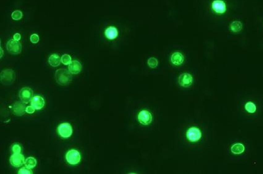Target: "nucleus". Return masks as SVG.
Masks as SVG:
<instances>
[{
	"mask_svg": "<svg viewBox=\"0 0 263 174\" xmlns=\"http://www.w3.org/2000/svg\"><path fill=\"white\" fill-rule=\"evenodd\" d=\"M55 79L59 85L67 86L71 82L72 76L67 70L64 68L59 69L55 73Z\"/></svg>",
	"mask_w": 263,
	"mask_h": 174,
	"instance_id": "obj_1",
	"label": "nucleus"
},
{
	"mask_svg": "<svg viewBox=\"0 0 263 174\" xmlns=\"http://www.w3.org/2000/svg\"><path fill=\"white\" fill-rule=\"evenodd\" d=\"M66 159L69 164L71 165H76L80 162L81 156L77 150H70L66 153Z\"/></svg>",
	"mask_w": 263,
	"mask_h": 174,
	"instance_id": "obj_2",
	"label": "nucleus"
},
{
	"mask_svg": "<svg viewBox=\"0 0 263 174\" xmlns=\"http://www.w3.org/2000/svg\"><path fill=\"white\" fill-rule=\"evenodd\" d=\"M59 135L64 139L70 137L72 134V127L69 123H62L57 127Z\"/></svg>",
	"mask_w": 263,
	"mask_h": 174,
	"instance_id": "obj_3",
	"label": "nucleus"
},
{
	"mask_svg": "<svg viewBox=\"0 0 263 174\" xmlns=\"http://www.w3.org/2000/svg\"><path fill=\"white\" fill-rule=\"evenodd\" d=\"M6 48L9 52L13 54H18L21 52V44L14 39H10L6 44Z\"/></svg>",
	"mask_w": 263,
	"mask_h": 174,
	"instance_id": "obj_4",
	"label": "nucleus"
},
{
	"mask_svg": "<svg viewBox=\"0 0 263 174\" xmlns=\"http://www.w3.org/2000/svg\"><path fill=\"white\" fill-rule=\"evenodd\" d=\"M187 137L190 142H198L201 138V132L198 128L192 127L187 131Z\"/></svg>",
	"mask_w": 263,
	"mask_h": 174,
	"instance_id": "obj_5",
	"label": "nucleus"
},
{
	"mask_svg": "<svg viewBox=\"0 0 263 174\" xmlns=\"http://www.w3.org/2000/svg\"><path fill=\"white\" fill-rule=\"evenodd\" d=\"M153 116L151 113L147 110H142L138 115V120L140 124L147 126L152 122Z\"/></svg>",
	"mask_w": 263,
	"mask_h": 174,
	"instance_id": "obj_6",
	"label": "nucleus"
},
{
	"mask_svg": "<svg viewBox=\"0 0 263 174\" xmlns=\"http://www.w3.org/2000/svg\"><path fill=\"white\" fill-rule=\"evenodd\" d=\"M33 94V91L30 88L23 87L19 92V97L22 102L27 104L32 100Z\"/></svg>",
	"mask_w": 263,
	"mask_h": 174,
	"instance_id": "obj_7",
	"label": "nucleus"
},
{
	"mask_svg": "<svg viewBox=\"0 0 263 174\" xmlns=\"http://www.w3.org/2000/svg\"><path fill=\"white\" fill-rule=\"evenodd\" d=\"M15 78L14 73L12 70L7 69L1 73V81L4 84L12 83Z\"/></svg>",
	"mask_w": 263,
	"mask_h": 174,
	"instance_id": "obj_8",
	"label": "nucleus"
},
{
	"mask_svg": "<svg viewBox=\"0 0 263 174\" xmlns=\"http://www.w3.org/2000/svg\"><path fill=\"white\" fill-rule=\"evenodd\" d=\"M10 163L14 167H20L25 163L24 156L20 153H14L10 157Z\"/></svg>",
	"mask_w": 263,
	"mask_h": 174,
	"instance_id": "obj_9",
	"label": "nucleus"
},
{
	"mask_svg": "<svg viewBox=\"0 0 263 174\" xmlns=\"http://www.w3.org/2000/svg\"><path fill=\"white\" fill-rule=\"evenodd\" d=\"M193 83V77L189 73H183L179 78V83L184 87H188Z\"/></svg>",
	"mask_w": 263,
	"mask_h": 174,
	"instance_id": "obj_10",
	"label": "nucleus"
},
{
	"mask_svg": "<svg viewBox=\"0 0 263 174\" xmlns=\"http://www.w3.org/2000/svg\"><path fill=\"white\" fill-rule=\"evenodd\" d=\"M213 9L218 14H223L226 11V4L223 0H214L212 2Z\"/></svg>",
	"mask_w": 263,
	"mask_h": 174,
	"instance_id": "obj_11",
	"label": "nucleus"
},
{
	"mask_svg": "<svg viewBox=\"0 0 263 174\" xmlns=\"http://www.w3.org/2000/svg\"><path fill=\"white\" fill-rule=\"evenodd\" d=\"M31 105L35 110H41L45 105L44 99L38 95L34 96L31 100Z\"/></svg>",
	"mask_w": 263,
	"mask_h": 174,
	"instance_id": "obj_12",
	"label": "nucleus"
},
{
	"mask_svg": "<svg viewBox=\"0 0 263 174\" xmlns=\"http://www.w3.org/2000/svg\"><path fill=\"white\" fill-rule=\"evenodd\" d=\"M68 69H69V71L71 74L77 75L81 71L82 65L78 61L74 60L69 65Z\"/></svg>",
	"mask_w": 263,
	"mask_h": 174,
	"instance_id": "obj_13",
	"label": "nucleus"
},
{
	"mask_svg": "<svg viewBox=\"0 0 263 174\" xmlns=\"http://www.w3.org/2000/svg\"><path fill=\"white\" fill-rule=\"evenodd\" d=\"M23 103L17 102L14 104L13 107V112L15 115L20 116L24 115L26 108L25 107V104Z\"/></svg>",
	"mask_w": 263,
	"mask_h": 174,
	"instance_id": "obj_14",
	"label": "nucleus"
},
{
	"mask_svg": "<svg viewBox=\"0 0 263 174\" xmlns=\"http://www.w3.org/2000/svg\"><path fill=\"white\" fill-rule=\"evenodd\" d=\"M171 62L174 65L179 66L181 65L184 60V57L183 54L179 52H176L171 55Z\"/></svg>",
	"mask_w": 263,
	"mask_h": 174,
	"instance_id": "obj_15",
	"label": "nucleus"
},
{
	"mask_svg": "<svg viewBox=\"0 0 263 174\" xmlns=\"http://www.w3.org/2000/svg\"><path fill=\"white\" fill-rule=\"evenodd\" d=\"M104 34H105L106 37L108 39L112 40V39H116L117 37L118 31H117V29L116 27L111 26L108 27L106 29V30L104 31Z\"/></svg>",
	"mask_w": 263,
	"mask_h": 174,
	"instance_id": "obj_16",
	"label": "nucleus"
},
{
	"mask_svg": "<svg viewBox=\"0 0 263 174\" xmlns=\"http://www.w3.org/2000/svg\"><path fill=\"white\" fill-rule=\"evenodd\" d=\"M61 58L57 54H52L48 59V62L53 67H56L59 66L61 63Z\"/></svg>",
	"mask_w": 263,
	"mask_h": 174,
	"instance_id": "obj_17",
	"label": "nucleus"
},
{
	"mask_svg": "<svg viewBox=\"0 0 263 174\" xmlns=\"http://www.w3.org/2000/svg\"><path fill=\"white\" fill-rule=\"evenodd\" d=\"M231 151L235 155L242 154L245 151V147L242 144H235L231 147Z\"/></svg>",
	"mask_w": 263,
	"mask_h": 174,
	"instance_id": "obj_18",
	"label": "nucleus"
},
{
	"mask_svg": "<svg viewBox=\"0 0 263 174\" xmlns=\"http://www.w3.org/2000/svg\"><path fill=\"white\" fill-rule=\"evenodd\" d=\"M230 28L233 32H239L242 29V23L238 20L234 21L231 24Z\"/></svg>",
	"mask_w": 263,
	"mask_h": 174,
	"instance_id": "obj_19",
	"label": "nucleus"
},
{
	"mask_svg": "<svg viewBox=\"0 0 263 174\" xmlns=\"http://www.w3.org/2000/svg\"><path fill=\"white\" fill-rule=\"evenodd\" d=\"M24 164L25 167L29 169H33L36 165V160L33 157H28L25 160Z\"/></svg>",
	"mask_w": 263,
	"mask_h": 174,
	"instance_id": "obj_20",
	"label": "nucleus"
},
{
	"mask_svg": "<svg viewBox=\"0 0 263 174\" xmlns=\"http://www.w3.org/2000/svg\"><path fill=\"white\" fill-rule=\"evenodd\" d=\"M245 108L246 109V110L250 113H253L256 111L257 110V107L256 105L253 103V102H248L246 103Z\"/></svg>",
	"mask_w": 263,
	"mask_h": 174,
	"instance_id": "obj_21",
	"label": "nucleus"
},
{
	"mask_svg": "<svg viewBox=\"0 0 263 174\" xmlns=\"http://www.w3.org/2000/svg\"><path fill=\"white\" fill-rule=\"evenodd\" d=\"M147 63L150 68H155L157 67V66L158 65V61L156 58L151 57L148 60Z\"/></svg>",
	"mask_w": 263,
	"mask_h": 174,
	"instance_id": "obj_22",
	"label": "nucleus"
},
{
	"mask_svg": "<svg viewBox=\"0 0 263 174\" xmlns=\"http://www.w3.org/2000/svg\"><path fill=\"white\" fill-rule=\"evenodd\" d=\"M22 15H23L22 12L20 10H14V11L12 13L11 17H12V18L13 20H20V19L22 18Z\"/></svg>",
	"mask_w": 263,
	"mask_h": 174,
	"instance_id": "obj_23",
	"label": "nucleus"
},
{
	"mask_svg": "<svg viewBox=\"0 0 263 174\" xmlns=\"http://www.w3.org/2000/svg\"><path fill=\"white\" fill-rule=\"evenodd\" d=\"M71 59V57L69 54H64L61 57V62L65 65H69L72 62Z\"/></svg>",
	"mask_w": 263,
	"mask_h": 174,
	"instance_id": "obj_24",
	"label": "nucleus"
},
{
	"mask_svg": "<svg viewBox=\"0 0 263 174\" xmlns=\"http://www.w3.org/2000/svg\"><path fill=\"white\" fill-rule=\"evenodd\" d=\"M19 174H32L33 172L31 170V169H29L28 168H21L19 171Z\"/></svg>",
	"mask_w": 263,
	"mask_h": 174,
	"instance_id": "obj_25",
	"label": "nucleus"
},
{
	"mask_svg": "<svg viewBox=\"0 0 263 174\" xmlns=\"http://www.w3.org/2000/svg\"><path fill=\"white\" fill-rule=\"evenodd\" d=\"M30 41L33 44H36L39 41V36L37 34H33L30 36Z\"/></svg>",
	"mask_w": 263,
	"mask_h": 174,
	"instance_id": "obj_26",
	"label": "nucleus"
},
{
	"mask_svg": "<svg viewBox=\"0 0 263 174\" xmlns=\"http://www.w3.org/2000/svg\"><path fill=\"white\" fill-rule=\"evenodd\" d=\"M12 152L14 153H20L21 152V148L20 147L17 145V144H15L12 146Z\"/></svg>",
	"mask_w": 263,
	"mask_h": 174,
	"instance_id": "obj_27",
	"label": "nucleus"
},
{
	"mask_svg": "<svg viewBox=\"0 0 263 174\" xmlns=\"http://www.w3.org/2000/svg\"><path fill=\"white\" fill-rule=\"evenodd\" d=\"M35 109L31 105V106H28L27 107H26L25 111L28 114H32L35 112Z\"/></svg>",
	"mask_w": 263,
	"mask_h": 174,
	"instance_id": "obj_28",
	"label": "nucleus"
},
{
	"mask_svg": "<svg viewBox=\"0 0 263 174\" xmlns=\"http://www.w3.org/2000/svg\"><path fill=\"white\" fill-rule=\"evenodd\" d=\"M13 38H14V40L19 41L20 39V38H21V36H20V34L19 33H15V34H14V35L13 36Z\"/></svg>",
	"mask_w": 263,
	"mask_h": 174,
	"instance_id": "obj_29",
	"label": "nucleus"
},
{
	"mask_svg": "<svg viewBox=\"0 0 263 174\" xmlns=\"http://www.w3.org/2000/svg\"><path fill=\"white\" fill-rule=\"evenodd\" d=\"M2 54H3V51H2V49L1 47V57L2 56Z\"/></svg>",
	"mask_w": 263,
	"mask_h": 174,
	"instance_id": "obj_30",
	"label": "nucleus"
}]
</instances>
